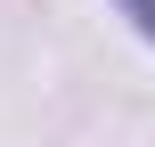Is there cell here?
Listing matches in <instances>:
<instances>
[{
  "mask_svg": "<svg viewBox=\"0 0 155 147\" xmlns=\"http://www.w3.org/2000/svg\"><path fill=\"white\" fill-rule=\"evenodd\" d=\"M131 8H139V25H147V33H155V0H131Z\"/></svg>",
  "mask_w": 155,
  "mask_h": 147,
  "instance_id": "1",
  "label": "cell"
}]
</instances>
